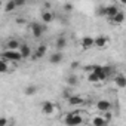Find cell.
<instances>
[{
  "label": "cell",
  "instance_id": "6da1fadb",
  "mask_svg": "<svg viewBox=\"0 0 126 126\" xmlns=\"http://www.w3.org/2000/svg\"><path fill=\"white\" fill-rule=\"evenodd\" d=\"M2 58L8 59L9 62H18V61L24 59L19 50H9V49H5V50L2 52Z\"/></svg>",
  "mask_w": 126,
  "mask_h": 126
},
{
  "label": "cell",
  "instance_id": "7a4b0ae2",
  "mask_svg": "<svg viewBox=\"0 0 126 126\" xmlns=\"http://www.w3.org/2000/svg\"><path fill=\"white\" fill-rule=\"evenodd\" d=\"M64 122H65L67 126H79V125L83 123V117L79 113H70V114H67Z\"/></svg>",
  "mask_w": 126,
  "mask_h": 126
},
{
  "label": "cell",
  "instance_id": "3957f363",
  "mask_svg": "<svg viewBox=\"0 0 126 126\" xmlns=\"http://www.w3.org/2000/svg\"><path fill=\"white\" fill-rule=\"evenodd\" d=\"M45 31H46V25L39 24V22H33V24H31V33H33V36H34L36 39L42 37Z\"/></svg>",
  "mask_w": 126,
  "mask_h": 126
},
{
  "label": "cell",
  "instance_id": "277c9868",
  "mask_svg": "<svg viewBox=\"0 0 126 126\" xmlns=\"http://www.w3.org/2000/svg\"><path fill=\"white\" fill-rule=\"evenodd\" d=\"M119 12H120V11H119V8H117L116 5H107V6L104 8V16H107L108 19L114 18Z\"/></svg>",
  "mask_w": 126,
  "mask_h": 126
},
{
  "label": "cell",
  "instance_id": "5b68a950",
  "mask_svg": "<svg viewBox=\"0 0 126 126\" xmlns=\"http://www.w3.org/2000/svg\"><path fill=\"white\" fill-rule=\"evenodd\" d=\"M111 107H113V104H111L110 101H107V99H99V101L96 102V108H98L99 111H102V113L111 111Z\"/></svg>",
  "mask_w": 126,
  "mask_h": 126
},
{
  "label": "cell",
  "instance_id": "8992f818",
  "mask_svg": "<svg viewBox=\"0 0 126 126\" xmlns=\"http://www.w3.org/2000/svg\"><path fill=\"white\" fill-rule=\"evenodd\" d=\"M53 111H55V104H53V102L46 101V102H43V104H42V113H43V114L50 116Z\"/></svg>",
  "mask_w": 126,
  "mask_h": 126
},
{
  "label": "cell",
  "instance_id": "52a82bcc",
  "mask_svg": "<svg viewBox=\"0 0 126 126\" xmlns=\"http://www.w3.org/2000/svg\"><path fill=\"white\" fill-rule=\"evenodd\" d=\"M108 42H110V40H108V37L101 34V36H98V37L95 39V46H96L98 49H104V47L108 45Z\"/></svg>",
  "mask_w": 126,
  "mask_h": 126
},
{
  "label": "cell",
  "instance_id": "ba28073f",
  "mask_svg": "<svg viewBox=\"0 0 126 126\" xmlns=\"http://www.w3.org/2000/svg\"><path fill=\"white\" fill-rule=\"evenodd\" d=\"M80 43H82V47L83 49H91V47L95 46V39H92L91 36H85Z\"/></svg>",
  "mask_w": 126,
  "mask_h": 126
},
{
  "label": "cell",
  "instance_id": "9c48e42d",
  "mask_svg": "<svg viewBox=\"0 0 126 126\" xmlns=\"http://www.w3.org/2000/svg\"><path fill=\"white\" fill-rule=\"evenodd\" d=\"M91 73H95V74L99 77V80H105V79H107L102 65H92V71H91Z\"/></svg>",
  "mask_w": 126,
  "mask_h": 126
},
{
  "label": "cell",
  "instance_id": "30bf717a",
  "mask_svg": "<svg viewBox=\"0 0 126 126\" xmlns=\"http://www.w3.org/2000/svg\"><path fill=\"white\" fill-rule=\"evenodd\" d=\"M62 59H64V55H62V52H58V50L49 56L50 64H59V62H62Z\"/></svg>",
  "mask_w": 126,
  "mask_h": 126
},
{
  "label": "cell",
  "instance_id": "8fae6325",
  "mask_svg": "<svg viewBox=\"0 0 126 126\" xmlns=\"http://www.w3.org/2000/svg\"><path fill=\"white\" fill-rule=\"evenodd\" d=\"M19 47H21V43L15 39H11L6 43V49H9V50H19Z\"/></svg>",
  "mask_w": 126,
  "mask_h": 126
},
{
  "label": "cell",
  "instance_id": "7c38bea8",
  "mask_svg": "<svg viewBox=\"0 0 126 126\" xmlns=\"http://www.w3.org/2000/svg\"><path fill=\"white\" fill-rule=\"evenodd\" d=\"M55 46H56L58 52H61L62 49H65V46H67V39H65L64 36H59V37L56 39V43H55Z\"/></svg>",
  "mask_w": 126,
  "mask_h": 126
},
{
  "label": "cell",
  "instance_id": "4fadbf2b",
  "mask_svg": "<svg viewBox=\"0 0 126 126\" xmlns=\"http://www.w3.org/2000/svg\"><path fill=\"white\" fill-rule=\"evenodd\" d=\"M42 21H43V24H50L53 21V14L50 11H43L42 12Z\"/></svg>",
  "mask_w": 126,
  "mask_h": 126
},
{
  "label": "cell",
  "instance_id": "5bb4252c",
  "mask_svg": "<svg viewBox=\"0 0 126 126\" xmlns=\"http://www.w3.org/2000/svg\"><path fill=\"white\" fill-rule=\"evenodd\" d=\"M19 52H21L22 58L25 59V58H28V56L31 55V47H30L27 43H22V45H21V47H19Z\"/></svg>",
  "mask_w": 126,
  "mask_h": 126
},
{
  "label": "cell",
  "instance_id": "9a60e30c",
  "mask_svg": "<svg viewBox=\"0 0 126 126\" xmlns=\"http://www.w3.org/2000/svg\"><path fill=\"white\" fill-rule=\"evenodd\" d=\"M47 52V46L46 45H39L37 46V50H36V55H34V58H42V56H45V53Z\"/></svg>",
  "mask_w": 126,
  "mask_h": 126
},
{
  "label": "cell",
  "instance_id": "2e32d148",
  "mask_svg": "<svg viewBox=\"0 0 126 126\" xmlns=\"http://www.w3.org/2000/svg\"><path fill=\"white\" fill-rule=\"evenodd\" d=\"M92 125L94 126H107V122L104 120L102 116H96V117L92 119Z\"/></svg>",
  "mask_w": 126,
  "mask_h": 126
},
{
  "label": "cell",
  "instance_id": "e0dca14e",
  "mask_svg": "<svg viewBox=\"0 0 126 126\" xmlns=\"http://www.w3.org/2000/svg\"><path fill=\"white\" fill-rule=\"evenodd\" d=\"M110 21H111L113 24H116V25H119V24H122V22L125 21V14H123V12H119V14H117V15H116L114 18H111Z\"/></svg>",
  "mask_w": 126,
  "mask_h": 126
},
{
  "label": "cell",
  "instance_id": "ac0fdd59",
  "mask_svg": "<svg viewBox=\"0 0 126 126\" xmlns=\"http://www.w3.org/2000/svg\"><path fill=\"white\" fill-rule=\"evenodd\" d=\"M68 102H70L71 105H80V104H83L85 101H83V98H80V96H76V95H71V96L68 98Z\"/></svg>",
  "mask_w": 126,
  "mask_h": 126
},
{
  "label": "cell",
  "instance_id": "d6986e66",
  "mask_svg": "<svg viewBox=\"0 0 126 126\" xmlns=\"http://www.w3.org/2000/svg\"><path fill=\"white\" fill-rule=\"evenodd\" d=\"M36 92H37V86H36V85H30V86H27L25 91H24V94H25L27 96H33V95H36Z\"/></svg>",
  "mask_w": 126,
  "mask_h": 126
},
{
  "label": "cell",
  "instance_id": "ffe728a7",
  "mask_svg": "<svg viewBox=\"0 0 126 126\" xmlns=\"http://www.w3.org/2000/svg\"><path fill=\"white\" fill-rule=\"evenodd\" d=\"M114 82H116V85H117L119 88H126V77H125L123 74H119Z\"/></svg>",
  "mask_w": 126,
  "mask_h": 126
},
{
  "label": "cell",
  "instance_id": "44dd1931",
  "mask_svg": "<svg viewBox=\"0 0 126 126\" xmlns=\"http://www.w3.org/2000/svg\"><path fill=\"white\" fill-rule=\"evenodd\" d=\"M0 64H2V68H0V71H2V73H8L9 71V61L8 59L2 58V59H0Z\"/></svg>",
  "mask_w": 126,
  "mask_h": 126
},
{
  "label": "cell",
  "instance_id": "7402d4cb",
  "mask_svg": "<svg viewBox=\"0 0 126 126\" xmlns=\"http://www.w3.org/2000/svg\"><path fill=\"white\" fill-rule=\"evenodd\" d=\"M15 8H16L15 0H9V2H6V5H5V12H12Z\"/></svg>",
  "mask_w": 126,
  "mask_h": 126
},
{
  "label": "cell",
  "instance_id": "603a6c76",
  "mask_svg": "<svg viewBox=\"0 0 126 126\" xmlns=\"http://www.w3.org/2000/svg\"><path fill=\"white\" fill-rule=\"evenodd\" d=\"M67 83H68L70 86H76V85L79 83L77 76H76V74H70V76H68V79H67Z\"/></svg>",
  "mask_w": 126,
  "mask_h": 126
},
{
  "label": "cell",
  "instance_id": "cb8c5ba5",
  "mask_svg": "<svg viewBox=\"0 0 126 126\" xmlns=\"http://www.w3.org/2000/svg\"><path fill=\"white\" fill-rule=\"evenodd\" d=\"M88 80H89L91 83H96V82H99V77H98L95 73H89V76H88Z\"/></svg>",
  "mask_w": 126,
  "mask_h": 126
},
{
  "label": "cell",
  "instance_id": "d4e9b609",
  "mask_svg": "<svg viewBox=\"0 0 126 126\" xmlns=\"http://www.w3.org/2000/svg\"><path fill=\"white\" fill-rule=\"evenodd\" d=\"M104 73H105V76H107V79L113 74V67H110V65H104Z\"/></svg>",
  "mask_w": 126,
  "mask_h": 126
},
{
  "label": "cell",
  "instance_id": "484cf974",
  "mask_svg": "<svg viewBox=\"0 0 126 126\" xmlns=\"http://www.w3.org/2000/svg\"><path fill=\"white\" fill-rule=\"evenodd\" d=\"M102 117H104V120L108 123L110 120H113V113H111V111H105V113L102 114Z\"/></svg>",
  "mask_w": 126,
  "mask_h": 126
},
{
  "label": "cell",
  "instance_id": "4316f807",
  "mask_svg": "<svg viewBox=\"0 0 126 126\" xmlns=\"http://www.w3.org/2000/svg\"><path fill=\"white\" fill-rule=\"evenodd\" d=\"M73 8H74V6H73L71 3H65V6H64V9H65L67 12H70V11H73Z\"/></svg>",
  "mask_w": 126,
  "mask_h": 126
},
{
  "label": "cell",
  "instance_id": "83f0119b",
  "mask_svg": "<svg viewBox=\"0 0 126 126\" xmlns=\"http://www.w3.org/2000/svg\"><path fill=\"white\" fill-rule=\"evenodd\" d=\"M6 125H8V119L2 117V119H0V126H6Z\"/></svg>",
  "mask_w": 126,
  "mask_h": 126
},
{
  "label": "cell",
  "instance_id": "f1b7e54d",
  "mask_svg": "<svg viewBox=\"0 0 126 126\" xmlns=\"http://www.w3.org/2000/svg\"><path fill=\"white\" fill-rule=\"evenodd\" d=\"M15 3H16V6H24L25 0H15Z\"/></svg>",
  "mask_w": 126,
  "mask_h": 126
},
{
  "label": "cell",
  "instance_id": "f546056e",
  "mask_svg": "<svg viewBox=\"0 0 126 126\" xmlns=\"http://www.w3.org/2000/svg\"><path fill=\"white\" fill-rule=\"evenodd\" d=\"M79 67V62H73V64H71V68H77Z\"/></svg>",
  "mask_w": 126,
  "mask_h": 126
},
{
  "label": "cell",
  "instance_id": "4dcf8cb0",
  "mask_svg": "<svg viewBox=\"0 0 126 126\" xmlns=\"http://www.w3.org/2000/svg\"><path fill=\"white\" fill-rule=\"evenodd\" d=\"M45 8H46V11H47V9L50 8V3H45Z\"/></svg>",
  "mask_w": 126,
  "mask_h": 126
},
{
  "label": "cell",
  "instance_id": "1f68e13d",
  "mask_svg": "<svg viewBox=\"0 0 126 126\" xmlns=\"http://www.w3.org/2000/svg\"><path fill=\"white\" fill-rule=\"evenodd\" d=\"M107 126H110V125H107Z\"/></svg>",
  "mask_w": 126,
  "mask_h": 126
}]
</instances>
